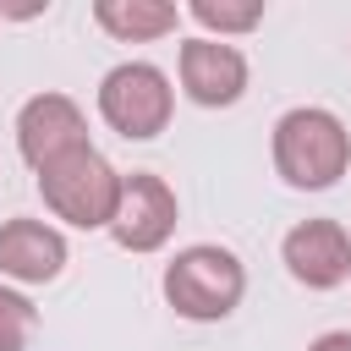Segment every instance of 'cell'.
<instances>
[{"label": "cell", "mask_w": 351, "mask_h": 351, "mask_svg": "<svg viewBox=\"0 0 351 351\" xmlns=\"http://www.w3.org/2000/svg\"><path fill=\"white\" fill-rule=\"evenodd\" d=\"M346 165H351V132L340 126V115L302 104L274 121V170L285 176V186L324 192L346 176Z\"/></svg>", "instance_id": "cell-1"}, {"label": "cell", "mask_w": 351, "mask_h": 351, "mask_svg": "<svg viewBox=\"0 0 351 351\" xmlns=\"http://www.w3.org/2000/svg\"><path fill=\"white\" fill-rule=\"evenodd\" d=\"M121 186H126V176H121L93 143L38 170V192H44V203L55 208V219L82 225V230H99V225L110 230V219H115V208H121Z\"/></svg>", "instance_id": "cell-2"}, {"label": "cell", "mask_w": 351, "mask_h": 351, "mask_svg": "<svg viewBox=\"0 0 351 351\" xmlns=\"http://www.w3.org/2000/svg\"><path fill=\"white\" fill-rule=\"evenodd\" d=\"M247 291V269L230 247H186L176 252V263L165 269V302L192 318V324H214V318H230L236 302Z\"/></svg>", "instance_id": "cell-3"}, {"label": "cell", "mask_w": 351, "mask_h": 351, "mask_svg": "<svg viewBox=\"0 0 351 351\" xmlns=\"http://www.w3.org/2000/svg\"><path fill=\"white\" fill-rule=\"evenodd\" d=\"M170 110H176V88H170V77H165L159 66H148V60H126V66H115V71L99 82V115H104L121 137H132V143L159 137V132L170 126Z\"/></svg>", "instance_id": "cell-4"}, {"label": "cell", "mask_w": 351, "mask_h": 351, "mask_svg": "<svg viewBox=\"0 0 351 351\" xmlns=\"http://www.w3.org/2000/svg\"><path fill=\"white\" fill-rule=\"evenodd\" d=\"M16 148L33 170H44V165L88 148V115L66 93H33L16 115Z\"/></svg>", "instance_id": "cell-5"}, {"label": "cell", "mask_w": 351, "mask_h": 351, "mask_svg": "<svg viewBox=\"0 0 351 351\" xmlns=\"http://www.w3.org/2000/svg\"><path fill=\"white\" fill-rule=\"evenodd\" d=\"M285 269L296 285L307 291H335L351 280V230L340 219H302L285 230V247H280Z\"/></svg>", "instance_id": "cell-6"}, {"label": "cell", "mask_w": 351, "mask_h": 351, "mask_svg": "<svg viewBox=\"0 0 351 351\" xmlns=\"http://www.w3.org/2000/svg\"><path fill=\"white\" fill-rule=\"evenodd\" d=\"M170 230H176V192L165 186V176L132 170L126 186H121V208L110 219V236L126 252H154V247L170 241Z\"/></svg>", "instance_id": "cell-7"}, {"label": "cell", "mask_w": 351, "mask_h": 351, "mask_svg": "<svg viewBox=\"0 0 351 351\" xmlns=\"http://www.w3.org/2000/svg\"><path fill=\"white\" fill-rule=\"evenodd\" d=\"M181 88H186L192 104H208V110L236 104L241 88H247L241 49L225 44V38H186L181 44Z\"/></svg>", "instance_id": "cell-8"}, {"label": "cell", "mask_w": 351, "mask_h": 351, "mask_svg": "<svg viewBox=\"0 0 351 351\" xmlns=\"http://www.w3.org/2000/svg\"><path fill=\"white\" fill-rule=\"evenodd\" d=\"M66 269V236L44 219H5L0 225V274L22 285H44Z\"/></svg>", "instance_id": "cell-9"}, {"label": "cell", "mask_w": 351, "mask_h": 351, "mask_svg": "<svg viewBox=\"0 0 351 351\" xmlns=\"http://www.w3.org/2000/svg\"><path fill=\"white\" fill-rule=\"evenodd\" d=\"M93 22H99L104 33H115L121 44H143V38L176 33L181 11L165 5V0H99V5H93Z\"/></svg>", "instance_id": "cell-10"}, {"label": "cell", "mask_w": 351, "mask_h": 351, "mask_svg": "<svg viewBox=\"0 0 351 351\" xmlns=\"http://www.w3.org/2000/svg\"><path fill=\"white\" fill-rule=\"evenodd\" d=\"M192 11V22L197 27H208V33H252L258 22H263V0H247V5H225V0H192L186 5Z\"/></svg>", "instance_id": "cell-11"}, {"label": "cell", "mask_w": 351, "mask_h": 351, "mask_svg": "<svg viewBox=\"0 0 351 351\" xmlns=\"http://www.w3.org/2000/svg\"><path fill=\"white\" fill-rule=\"evenodd\" d=\"M33 329H38V307L22 291L0 285V351H22Z\"/></svg>", "instance_id": "cell-12"}, {"label": "cell", "mask_w": 351, "mask_h": 351, "mask_svg": "<svg viewBox=\"0 0 351 351\" xmlns=\"http://www.w3.org/2000/svg\"><path fill=\"white\" fill-rule=\"evenodd\" d=\"M307 351H351V329H329V335H318Z\"/></svg>", "instance_id": "cell-13"}]
</instances>
